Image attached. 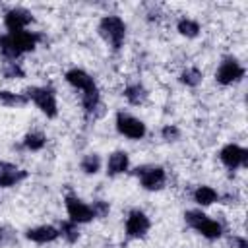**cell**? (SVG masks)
Segmentation results:
<instances>
[{"mask_svg":"<svg viewBox=\"0 0 248 248\" xmlns=\"http://www.w3.org/2000/svg\"><path fill=\"white\" fill-rule=\"evenodd\" d=\"M149 227H151L149 217L143 211H140V209L130 211V215L126 217V234L130 238H141V236H145V232L149 231Z\"/></svg>","mask_w":248,"mask_h":248,"instance_id":"cell-11","label":"cell"},{"mask_svg":"<svg viewBox=\"0 0 248 248\" xmlns=\"http://www.w3.org/2000/svg\"><path fill=\"white\" fill-rule=\"evenodd\" d=\"M58 231H60V234H62L68 242H76V240H78V236H79V232H78V225H76V223H72V221L62 223Z\"/></svg>","mask_w":248,"mask_h":248,"instance_id":"cell-23","label":"cell"},{"mask_svg":"<svg viewBox=\"0 0 248 248\" xmlns=\"http://www.w3.org/2000/svg\"><path fill=\"white\" fill-rule=\"evenodd\" d=\"M45 143H46V138H45V134H41V132H29V134L23 138V145H25V149H29V151H39V149L45 147Z\"/></svg>","mask_w":248,"mask_h":248,"instance_id":"cell-20","label":"cell"},{"mask_svg":"<svg viewBox=\"0 0 248 248\" xmlns=\"http://www.w3.org/2000/svg\"><path fill=\"white\" fill-rule=\"evenodd\" d=\"M91 209H93V215L95 217H105L107 213H108V203L107 202H103V200H97V202H93V205H91Z\"/></svg>","mask_w":248,"mask_h":248,"instance_id":"cell-26","label":"cell"},{"mask_svg":"<svg viewBox=\"0 0 248 248\" xmlns=\"http://www.w3.org/2000/svg\"><path fill=\"white\" fill-rule=\"evenodd\" d=\"M14 240V234L8 232V229H0V244H6V242H12Z\"/></svg>","mask_w":248,"mask_h":248,"instance_id":"cell-28","label":"cell"},{"mask_svg":"<svg viewBox=\"0 0 248 248\" xmlns=\"http://www.w3.org/2000/svg\"><path fill=\"white\" fill-rule=\"evenodd\" d=\"M66 81H68L72 87L79 89L81 93L87 91V89H91V87H97L95 79H93L85 70H81V68H72V70H68V72H66Z\"/></svg>","mask_w":248,"mask_h":248,"instance_id":"cell-12","label":"cell"},{"mask_svg":"<svg viewBox=\"0 0 248 248\" xmlns=\"http://www.w3.org/2000/svg\"><path fill=\"white\" fill-rule=\"evenodd\" d=\"M136 174L145 190H161L167 184V172L161 167H141L136 170Z\"/></svg>","mask_w":248,"mask_h":248,"instance_id":"cell-9","label":"cell"},{"mask_svg":"<svg viewBox=\"0 0 248 248\" xmlns=\"http://www.w3.org/2000/svg\"><path fill=\"white\" fill-rule=\"evenodd\" d=\"M33 21V14L27 12L25 8H12L6 12L4 16V25L10 33H17V31H25L27 25Z\"/></svg>","mask_w":248,"mask_h":248,"instance_id":"cell-10","label":"cell"},{"mask_svg":"<svg viewBox=\"0 0 248 248\" xmlns=\"http://www.w3.org/2000/svg\"><path fill=\"white\" fill-rule=\"evenodd\" d=\"M99 35L105 39V43L112 50H118L122 48L126 39V23L118 16H105L99 21Z\"/></svg>","mask_w":248,"mask_h":248,"instance_id":"cell-2","label":"cell"},{"mask_svg":"<svg viewBox=\"0 0 248 248\" xmlns=\"http://www.w3.org/2000/svg\"><path fill=\"white\" fill-rule=\"evenodd\" d=\"M244 74H246V70L236 58H225L215 72V79L221 85H232V83L240 81L244 78Z\"/></svg>","mask_w":248,"mask_h":248,"instance_id":"cell-5","label":"cell"},{"mask_svg":"<svg viewBox=\"0 0 248 248\" xmlns=\"http://www.w3.org/2000/svg\"><path fill=\"white\" fill-rule=\"evenodd\" d=\"M66 211H68L70 221L76 225H83V223H89L91 219H95L91 205H87L85 202H81L76 196H66Z\"/></svg>","mask_w":248,"mask_h":248,"instance_id":"cell-7","label":"cell"},{"mask_svg":"<svg viewBox=\"0 0 248 248\" xmlns=\"http://www.w3.org/2000/svg\"><path fill=\"white\" fill-rule=\"evenodd\" d=\"M41 35L39 33H33V31H17V33H8L2 37V43H0V48H2V54L6 56V60H14L19 58L21 54L25 52H31L37 43H39Z\"/></svg>","mask_w":248,"mask_h":248,"instance_id":"cell-1","label":"cell"},{"mask_svg":"<svg viewBox=\"0 0 248 248\" xmlns=\"http://www.w3.org/2000/svg\"><path fill=\"white\" fill-rule=\"evenodd\" d=\"M217 200H219V194H217V190L211 188V186H198V188L194 190V202H196L198 205H202V207L211 205V203H215Z\"/></svg>","mask_w":248,"mask_h":248,"instance_id":"cell-16","label":"cell"},{"mask_svg":"<svg viewBox=\"0 0 248 248\" xmlns=\"http://www.w3.org/2000/svg\"><path fill=\"white\" fill-rule=\"evenodd\" d=\"M0 43H2V35H0Z\"/></svg>","mask_w":248,"mask_h":248,"instance_id":"cell-29","label":"cell"},{"mask_svg":"<svg viewBox=\"0 0 248 248\" xmlns=\"http://www.w3.org/2000/svg\"><path fill=\"white\" fill-rule=\"evenodd\" d=\"M124 97L128 99L130 105H141L147 99V91L141 83H132L124 89Z\"/></svg>","mask_w":248,"mask_h":248,"instance_id":"cell-17","label":"cell"},{"mask_svg":"<svg viewBox=\"0 0 248 248\" xmlns=\"http://www.w3.org/2000/svg\"><path fill=\"white\" fill-rule=\"evenodd\" d=\"M116 130L122 136L130 138V140H141L145 136V132H147L145 124L140 118H136L132 114H126V112H118L116 114Z\"/></svg>","mask_w":248,"mask_h":248,"instance_id":"cell-6","label":"cell"},{"mask_svg":"<svg viewBox=\"0 0 248 248\" xmlns=\"http://www.w3.org/2000/svg\"><path fill=\"white\" fill-rule=\"evenodd\" d=\"M27 103H29V99L25 97V93L0 91V105H4V107H23Z\"/></svg>","mask_w":248,"mask_h":248,"instance_id":"cell-18","label":"cell"},{"mask_svg":"<svg viewBox=\"0 0 248 248\" xmlns=\"http://www.w3.org/2000/svg\"><path fill=\"white\" fill-rule=\"evenodd\" d=\"M219 159H221V163H223L227 169L234 170V169L246 167V163H248V151H246L244 147L236 145V143H227V145L221 149Z\"/></svg>","mask_w":248,"mask_h":248,"instance_id":"cell-8","label":"cell"},{"mask_svg":"<svg viewBox=\"0 0 248 248\" xmlns=\"http://www.w3.org/2000/svg\"><path fill=\"white\" fill-rule=\"evenodd\" d=\"M128 165H130V157L126 151H114L108 155V161H107V174L108 176H116V174H122L128 170Z\"/></svg>","mask_w":248,"mask_h":248,"instance_id":"cell-15","label":"cell"},{"mask_svg":"<svg viewBox=\"0 0 248 248\" xmlns=\"http://www.w3.org/2000/svg\"><path fill=\"white\" fill-rule=\"evenodd\" d=\"M27 176L25 170L10 165V163H0V188H10L21 182Z\"/></svg>","mask_w":248,"mask_h":248,"instance_id":"cell-13","label":"cell"},{"mask_svg":"<svg viewBox=\"0 0 248 248\" xmlns=\"http://www.w3.org/2000/svg\"><path fill=\"white\" fill-rule=\"evenodd\" d=\"M176 29H178L180 35H184V37H188V39H194V37H198V33H200V23H198L196 19L182 17V19L176 23Z\"/></svg>","mask_w":248,"mask_h":248,"instance_id":"cell-19","label":"cell"},{"mask_svg":"<svg viewBox=\"0 0 248 248\" xmlns=\"http://www.w3.org/2000/svg\"><path fill=\"white\" fill-rule=\"evenodd\" d=\"M231 244H232V248H248V242L244 236H232Z\"/></svg>","mask_w":248,"mask_h":248,"instance_id":"cell-27","label":"cell"},{"mask_svg":"<svg viewBox=\"0 0 248 248\" xmlns=\"http://www.w3.org/2000/svg\"><path fill=\"white\" fill-rule=\"evenodd\" d=\"M184 219H186V223H188L194 231H198L202 236H205V238H209V240H215V238H219V236L223 234L221 223H217L215 219H209V217H207L205 213H202V211H186Z\"/></svg>","mask_w":248,"mask_h":248,"instance_id":"cell-3","label":"cell"},{"mask_svg":"<svg viewBox=\"0 0 248 248\" xmlns=\"http://www.w3.org/2000/svg\"><path fill=\"white\" fill-rule=\"evenodd\" d=\"M161 136H163V140H167V141H176V140L180 138V130H178L176 126H172V124H167V126L161 130Z\"/></svg>","mask_w":248,"mask_h":248,"instance_id":"cell-25","label":"cell"},{"mask_svg":"<svg viewBox=\"0 0 248 248\" xmlns=\"http://www.w3.org/2000/svg\"><path fill=\"white\" fill-rule=\"evenodd\" d=\"M202 78H203V74H202L198 68H186V70H182V74H180V81H182L184 85H188V87L200 85V83H202Z\"/></svg>","mask_w":248,"mask_h":248,"instance_id":"cell-22","label":"cell"},{"mask_svg":"<svg viewBox=\"0 0 248 248\" xmlns=\"http://www.w3.org/2000/svg\"><path fill=\"white\" fill-rule=\"evenodd\" d=\"M79 167H81V170H83L85 174H95V172H99V169H101V157H99L97 153H89V155H85V157L81 159Z\"/></svg>","mask_w":248,"mask_h":248,"instance_id":"cell-21","label":"cell"},{"mask_svg":"<svg viewBox=\"0 0 248 248\" xmlns=\"http://www.w3.org/2000/svg\"><path fill=\"white\" fill-rule=\"evenodd\" d=\"M25 97L29 101H33L43 114H46L48 118H54L58 114V105H56V95L50 87H29L25 91Z\"/></svg>","mask_w":248,"mask_h":248,"instance_id":"cell-4","label":"cell"},{"mask_svg":"<svg viewBox=\"0 0 248 248\" xmlns=\"http://www.w3.org/2000/svg\"><path fill=\"white\" fill-rule=\"evenodd\" d=\"M4 76L12 79V78H21V76H23V72H21V68L17 66V62L8 60V62L4 64Z\"/></svg>","mask_w":248,"mask_h":248,"instance_id":"cell-24","label":"cell"},{"mask_svg":"<svg viewBox=\"0 0 248 248\" xmlns=\"http://www.w3.org/2000/svg\"><path fill=\"white\" fill-rule=\"evenodd\" d=\"M25 236L37 244H46V242H52L60 236V231L52 225H41V227H35V229H29L25 232Z\"/></svg>","mask_w":248,"mask_h":248,"instance_id":"cell-14","label":"cell"}]
</instances>
